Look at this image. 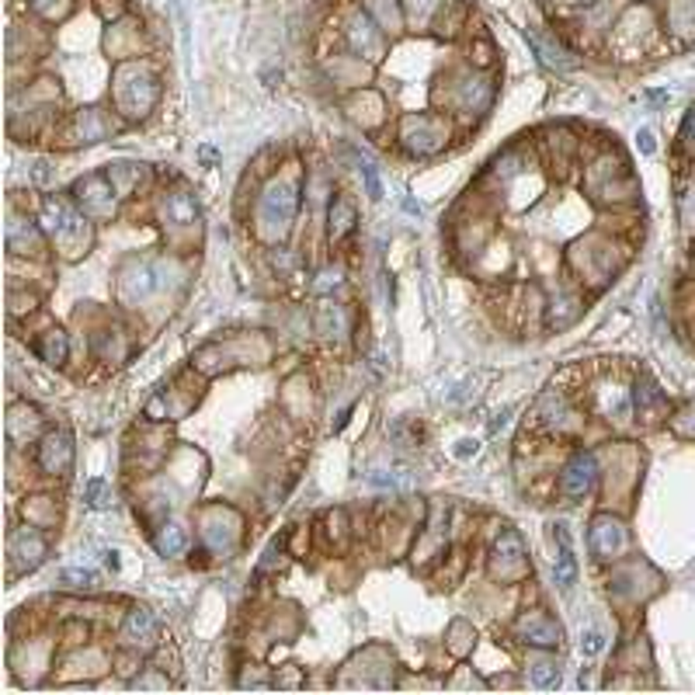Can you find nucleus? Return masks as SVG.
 <instances>
[{
  "mask_svg": "<svg viewBox=\"0 0 695 695\" xmlns=\"http://www.w3.org/2000/svg\"><path fill=\"white\" fill-rule=\"evenodd\" d=\"M299 213V181L289 174L271 178L261 195H258V209H254V233L265 243H278L295 223Z\"/></svg>",
  "mask_w": 695,
  "mask_h": 695,
  "instance_id": "1",
  "label": "nucleus"
},
{
  "mask_svg": "<svg viewBox=\"0 0 695 695\" xmlns=\"http://www.w3.org/2000/svg\"><path fill=\"white\" fill-rule=\"evenodd\" d=\"M42 230L53 237L56 251H63L66 258H81L91 247V219L74 209L66 198H42V213H39Z\"/></svg>",
  "mask_w": 695,
  "mask_h": 695,
  "instance_id": "2",
  "label": "nucleus"
},
{
  "mask_svg": "<svg viewBox=\"0 0 695 695\" xmlns=\"http://www.w3.org/2000/svg\"><path fill=\"white\" fill-rule=\"evenodd\" d=\"M161 87H157V77L146 63H122L115 70V108L126 115V119H146L150 108L157 101Z\"/></svg>",
  "mask_w": 695,
  "mask_h": 695,
  "instance_id": "3",
  "label": "nucleus"
},
{
  "mask_svg": "<svg viewBox=\"0 0 695 695\" xmlns=\"http://www.w3.org/2000/svg\"><path fill=\"white\" fill-rule=\"evenodd\" d=\"M171 286V261L163 258H129L119 271V299L126 306H139Z\"/></svg>",
  "mask_w": 695,
  "mask_h": 695,
  "instance_id": "4",
  "label": "nucleus"
},
{
  "mask_svg": "<svg viewBox=\"0 0 695 695\" xmlns=\"http://www.w3.org/2000/svg\"><path fill=\"white\" fill-rule=\"evenodd\" d=\"M157 219H161L167 241L178 243V247H185V243H191V237H198L202 216H198V202L188 188H167L163 191L161 202H157Z\"/></svg>",
  "mask_w": 695,
  "mask_h": 695,
  "instance_id": "5",
  "label": "nucleus"
},
{
  "mask_svg": "<svg viewBox=\"0 0 695 695\" xmlns=\"http://www.w3.org/2000/svg\"><path fill=\"white\" fill-rule=\"evenodd\" d=\"M449 143V126L442 115H407L400 122V146L410 157H435Z\"/></svg>",
  "mask_w": 695,
  "mask_h": 695,
  "instance_id": "6",
  "label": "nucleus"
},
{
  "mask_svg": "<svg viewBox=\"0 0 695 695\" xmlns=\"http://www.w3.org/2000/svg\"><path fill=\"white\" fill-rule=\"evenodd\" d=\"M529 574H532V567H529L525 539L515 529H505L490 550V577L501 585H515V581H525Z\"/></svg>",
  "mask_w": 695,
  "mask_h": 695,
  "instance_id": "7",
  "label": "nucleus"
},
{
  "mask_svg": "<svg viewBox=\"0 0 695 695\" xmlns=\"http://www.w3.org/2000/svg\"><path fill=\"white\" fill-rule=\"evenodd\" d=\"M46 553H49V542H46L39 525L28 522V525L11 529V535H7V570H11V577H22L28 570H35L46 560Z\"/></svg>",
  "mask_w": 695,
  "mask_h": 695,
  "instance_id": "8",
  "label": "nucleus"
},
{
  "mask_svg": "<svg viewBox=\"0 0 695 695\" xmlns=\"http://www.w3.org/2000/svg\"><path fill=\"white\" fill-rule=\"evenodd\" d=\"M74 198H77V209L87 219H111L119 209V191L111 188L108 174H87L74 185Z\"/></svg>",
  "mask_w": 695,
  "mask_h": 695,
  "instance_id": "9",
  "label": "nucleus"
},
{
  "mask_svg": "<svg viewBox=\"0 0 695 695\" xmlns=\"http://www.w3.org/2000/svg\"><path fill=\"white\" fill-rule=\"evenodd\" d=\"M241 539V515L226 505L202 508V542L213 553H230Z\"/></svg>",
  "mask_w": 695,
  "mask_h": 695,
  "instance_id": "10",
  "label": "nucleus"
},
{
  "mask_svg": "<svg viewBox=\"0 0 695 695\" xmlns=\"http://www.w3.org/2000/svg\"><path fill=\"white\" fill-rule=\"evenodd\" d=\"M35 462H39V470L46 473V477H70V470H74V438H70V431L56 428V431H46L42 438H39V449H35Z\"/></svg>",
  "mask_w": 695,
  "mask_h": 695,
  "instance_id": "11",
  "label": "nucleus"
},
{
  "mask_svg": "<svg viewBox=\"0 0 695 695\" xmlns=\"http://www.w3.org/2000/svg\"><path fill=\"white\" fill-rule=\"evenodd\" d=\"M494 101V84L487 77H477V74H466L449 87L445 94V105L459 111V115H483Z\"/></svg>",
  "mask_w": 695,
  "mask_h": 695,
  "instance_id": "12",
  "label": "nucleus"
},
{
  "mask_svg": "<svg viewBox=\"0 0 695 695\" xmlns=\"http://www.w3.org/2000/svg\"><path fill=\"white\" fill-rule=\"evenodd\" d=\"M515 637L522 643H529L535 650H553V647H560V622L553 619L550 612H542V609H529V612L518 615V622H515Z\"/></svg>",
  "mask_w": 695,
  "mask_h": 695,
  "instance_id": "13",
  "label": "nucleus"
},
{
  "mask_svg": "<svg viewBox=\"0 0 695 695\" xmlns=\"http://www.w3.org/2000/svg\"><path fill=\"white\" fill-rule=\"evenodd\" d=\"M588 542H591V553H594L598 560H619V557L629 550V532H626V525H622L619 518H612V515H598V518L591 522Z\"/></svg>",
  "mask_w": 695,
  "mask_h": 695,
  "instance_id": "14",
  "label": "nucleus"
},
{
  "mask_svg": "<svg viewBox=\"0 0 695 695\" xmlns=\"http://www.w3.org/2000/svg\"><path fill=\"white\" fill-rule=\"evenodd\" d=\"M594 480H598V462H594V455L581 449V453L570 455V462L563 466L560 490L570 501H581V497H588L594 490Z\"/></svg>",
  "mask_w": 695,
  "mask_h": 695,
  "instance_id": "15",
  "label": "nucleus"
},
{
  "mask_svg": "<svg viewBox=\"0 0 695 695\" xmlns=\"http://www.w3.org/2000/svg\"><path fill=\"white\" fill-rule=\"evenodd\" d=\"M122 643L129 647V650H154L157 643H161V622H157V615L150 612V609H129L126 615V622H122Z\"/></svg>",
  "mask_w": 695,
  "mask_h": 695,
  "instance_id": "16",
  "label": "nucleus"
},
{
  "mask_svg": "<svg viewBox=\"0 0 695 695\" xmlns=\"http://www.w3.org/2000/svg\"><path fill=\"white\" fill-rule=\"evenodd\" d=\"M345 39L348 46L355 49V56L362 59H379L383 49H386V39H383V28L375 25L369 14H351L345 25Z\"/></svg>",
  "mask_w": 695,
  "mask_h": 695,
  "instance_id": "17",
  "label": "nucleus"
},
{
  "mask_svg": "<svg viewBox=\"0 0 695 695\" xmlns=\"http://www.w3.org/2000/svg\"><path fill=\"white\" fill-rule=\"evenodd\" d=\"M7 254L11 258H39L42 254L39 226L18 209H11V216H7Z\"/></svg>",
  "mask_w": 695,
  "mask_h": 695,
  "instance_id": "18",
  "label": "nucleus"
},
{
  "mask_svg": "<svg viewBox=\"0 0 695 695\" xmlns=\"http://www.w3.org/2000/svg\"><path fill=\"white\" fill-rule=\"evenodd\" d=\"M574 261H581V271L588 275L591 282H605V278H612L615 271V247L609 243H598V241H588L581 243L577 251H574Z\"/></svg>",
  "mask_w": 695,
  "mask_h": 695,
  "instance_id": "19",
  "label": "nucleus"
},
{
  "mask_svg": "<svg viewBox=\"0 0 695 695\" xmlns=\"http://www.w3.org/2000/svg\"><path fill=\"white\" fill-rule=\"evenodd\" d=\"M111 119H108L101 108H81L74 119H70V129L66 136L74 139V143H101L111 136Z\"/></svg>",
  "mask_w": 695,
  "mask_h": 695,
  "instance_id": "20",
  "label": "nucleus"
},
{
  "mask_svg": "<svg viewBox=\"0 0 695 695\" xmlns=\"http://www.w3.org/2000/svg\"><path fill=\"white\" fill-rule=\"evenodd\" d=\"M313 327H317V334L327 338V341H341L348 330H351V321H348V310L341 303H321L317 306V317H313Z\"/></svg>",
  "mask_w": 695,
  "mask_h": 695,
  "instance_id": "21",
  "label": "nucleus"
},
{
  "mask_svg": "<svg viewBox=\"0 0 695 695\" xmlns=\"http://www.w3.org/2000/svg\"><path fill=\"white\" fill-rule=\"evenodd\" d=\"M111 188L119 191V198H133L139 195V188L146 181V167L143 163H111L105 171Z\"/></svg>",
  "mask_w": 695,
  "mask_h": 695,
  "instance_id": "22",
  "label": "nucleus"
},
{
  "mask_svg": "<svg viewBox=\"0 0 695 695\" xmlns=\"http://www.w3.org/2000/svg\"><path fill=\"white\" fill-rule=\"evenodd\" d=\"M403 14H407V25L414 31H428L431 25H442V11H445V0H400Z\"/></svg>",
  "mask_w": 695,
  "mask_h": 695,
  "instance_id": "23",
  "label": "nucleus"
},
{
  "mask_svg": "<svg viewBox=\"0 0 695 695\" xmlns=\"http://www.w3.org/2000/svg\"><path fill=\"white\" fill-rule=\"evenodd\" d=\"M535 418L553 431H570L574 428V414H570V407H567V400H563V393H546V397L539 400V407H535Z\"/></svg>",
  "mask_w": 695,
  "mask_h": 695,
  "instance_id": "24",
  "label": "nucleus"
},
{
  "mask_svg": "<svg viewBox=\"0 0 695 695\" xmlns=\"http://www.w3.org/2000/svg\"><path fill=\"white\" fill-rule=\"evenodd\" d=\"M553 539H557V546H560V553H557V585L560 588H570L574 585V577H577V560H574V546H570V532H567V525H553Z\"/></svg>",
  "mask_w": 695,
  "mask_h": 695,
  "instance_id": "25",
  "label": "nucleus"
},
{
  "mask_svg": "<svg viewBox=\"0 0 695 695\" xmlns=\"http://www.w3.org/2000/svg\"><path fill=\"white\" fill-rule=\"evenodd\" d=\"M668 31L678 39H695V0H668Z\"/></svg>",
  "mask_w": 695,
  "mask_h": 695,
  "instance_id": "26",
  "label": "nucleus"
},
{
  "mask_svg": "<svg viewBox=\"0 0 695 695\" xmlns=\"http://www.w3.org/2000/svg\"><path fill=\"white\" fill-rule=\"evenodd\" d=\"M39 435V414L31 407H11V418H7V438L11 445H25Z\"/></svg>",
  "mask_w": 695,
  "mask_h": 695,
  "instance_id": "27",
  "label": "nucleus"
},
{
  "mask_svg": "<svg viewBox=\"0 0 695 695\" xmlns=\"http://www.w3.org/2000/svg\"><path fill=\"white\" fill-rule=\"evenodd\" d=\"M35 355L46 362V365H63L66 362V355H70V338L53 327V330H46V334H39V341H35Z\"/></svg>",
  "mask_w": 695,
  "mask_h": 695,
  "instance_id": "28",
  "label": "nucleus"
},
{
  "mask_svg": "<svg viewBox=\"0 0 695 695\" xmlns=\"http://www.w3.org/2000/svg\"><path fill=\"white\" fill-rule=\"evenodd\" d=\"M154 546H157V553L161 557H181L188 550V529L181 525V522H163L161 529H157V535H154Z\"/></svg>",
  "mask_w": 695,
  "mask_h": 695,
  "instance_id": "29",
  "label": "nucleus"
},
{
  "mask_svg": "<svg viewBox=\"0 0 695 695\" xmlns=\"http://www.w3.org/2000/svg\"><path fill=\"white\" fill-rule=\"evenodd\" d=\"M525 39H529V46H532L535 53L542 56V63H550V66H557V70H570V66H574L570 53L563 49L560 42H553L550 35H542V31H525Z\"/></svg>",
  "mask_w": 695,
  "mask_h": 695,
  "instance_id": "30",
  "label": "nucleus"
},
{
  "mask_svg": "<svg viewBox=\"0 0 695 695\" xmlns=\"http://www.w3.org/2000/svg\"><path fill=\"white\" fill-rule=\"evenodd\" d=\"M358 213H355V202L348 198H334L330 202V241H345L348 233L355 230Z\"/></svg>",
  "mask_w": 695,
  "mask_h": 695,
  "instance_id": "31",
  "label": "nucleus"
},
{
  "mask_svg": "<svg viewBox=\"0 0 695 695\" xmlns=\"http://www.w3.org/2000/svg\"><path fill=\"white\" fill-rule=\"evenodd\" d=\"M529 678L539 689H557L560 685V668H557V661L535 654V657H529Z\"/></svg>",
  "mask_w": 695,
  "mask_h": 695,
  "instance_id": "32",
  "label": "nucleus"
},
{
  "mask_svg": "<svg viewBox=\"0 0 695 695\" xmlns=\"http://www.w3.org/2000/svg\"><path fill=\"white\" fill-rule=\"evenodd\" d=\"M633 400H637V410H640L643 418H650L654 410H661L664 407V393L657 390V383H650L647 375H643L640 383H637V393H633Z\"/></svg>",
  "mask_w": 695,
  "mask_h": 695,
  "instance_id": "33",
  "label": "nucleus"
},
{
  "mask_svg": "<svg viewBox=\"0 0 695 695\" xmlns=\"http://www.w3.org/2000/svg\"><path fill=\"white\" fill-rule=\"evenodd\" d=\"M94 351H98V358H105V362H122L129 348H126V341H122L119 330H101V334H94Z\"/></svg>",
  "mask_w": 695,
  "mask_h": 695,
  "instance_id": "34",
  "label": "nucleus"
},
{
  "mask_svg": "<svg viewBox=\"0 0 695 695\" xmlns=\"http://www.w3.org/2000/svg\"><path fill=\"white\" fill-rule=\"evenodd\" d=\"M84 505L94 511H108L115 505V494H111V483L101 480V477H94V480H87L84 487Z\"/></svg>",
  "mask_w": 695,
  "mask_h": 695,
  "instance_id": "35",
  "label": "nucleus"
},
{
  "mask_svg": "<svg viewBox=\"0 0 695 695\" xmlns=\"http://www.w3.org/2000/svg\"><path fill=\"white\" fill-rule=\"evenodd\" d=\"M25 518L31 522V525H39V529H49V525H56L53 497H31V501H25Z\"/></svg>",
  "mask_w": 695,
  "mask_h": 695,
  "instance_id": "36",
  "label": "nucleus"
},
{
  "mask_svg": "<svg viewBox=\"0 0 695 695\" xmlns=\"http://www.w3.org/2000/svg\"><path fill=\"white\" fill-rule=\"evenodd\" d=\"M577 313H581L577 295H553V303H550V327H567V323H574Z\"/></svg>",
  "mask_w": 695,
  "mask_h": 695,
  "instance_id": "37",
  "label": "nucleus"
},
{
  "mask_svg": "<svg viewBox=\"0 0 695 695\" xmlns=\"http://www.w3.org/2000/svg\"><path fill=\"white\" fill-rule=\"evenodd\" d=\"M473 640H477V637H473V629H470L466 622H453V629H449V650H453V654L462 657V654L473 647Z\"/></svg>",
  "mask_w": 695,
  "mask_h": 695,
  "instance_id": "38",
  "label": "nucleus"
},
{
  "mask_svg": "<svg viewBox=\"0 0 695 695\" xmlns=\"http://www.w3.org/2000/svg\"><path fill=\"white\" fill-rule=\"evenodd\" d=\"M59 581L70 588H94V570H63Z\"/></svg>",
  "mask_w": 695,
  "mask_h": 695,
  "instance_id": "39",
  "label": "nucleus"
},
{
  "mask_svg": "<svg viewBox=\"0 0 695 695\" xmlns=\"http://www.w3.org/2000/svg\"><path fill=\"white\" fill-rule=\"evenodd\" d=\"M133 689H167V678L157 674V668H146V674H139L133 682Z\"/></svg>",
  "mask_w": 695,
  "mask_h": 695,
  "instance_id": "40",
  "label": "nucleus"
},
{
  "mask_svg": "<svg viewBox=\"0 0 695 695\" xmlns=\"http://www.w3.org/2000/svg\"><path fill=\"white\" fill-rule=\"evenodd\" d=\"M317 278H321V282H317V293H330V289L341 286V268H323Z\"/></svg>",
  "mask_w": 695,
  "mask_h": 695,
  "instance_id": "41",
  "label": "nucleus"
},
{
  "mask_svg": "<svg viewBox=\"0 0 695 695\" xmlns=\"http://www.w3.org/2000/svg\"><path fill=\"white\" fill-rule=\"evenodd\" d=\"M362 174H365V188H369V195H373V198H379V195H383V185H379L375 163L373 161H362Z\"/></svg>",
  "mask_w": 695,
  "mask_h": 695,
  "instance_id": "42",
  "label": "nucleus"
},
{
  "mask_svg": "<svg viewBox=\"0 0 695 695\" xmlns=\"http://www.w3.org/2000/svg\"><path fill=\"white\" fill-rule=\"evenodd\" d=\"M602 647H605V640H602V633H598V629L581 633V650H585V654H598Z\"/></svg>",
  "mask_w": 695,
  "mask_h": 695,
  "instance_id": "43",
  "label": "nucleus"
},
{
  "mask_svg": "<svg viewBox=\"0 0 695 695\" xmlns=\"http://www.w3.org/2000/svg\"><path fill=\"white\" fill-rule=\"evenodd\" d=\"M682 139H685V146H695V108L689 111V119L682 126Z\"/></svg>",
  "mask_w": 695,
  "mask_h": 695,
  "instance_id": "44",
  "label": "nucleus"
},
{
  "mask_svg": "<svg viewBox=\"0 0 695 695\" xmlns=\"http://www.w3.org/2000/svg\"><path fill=\"white\" fill-rule=\"evenodd\" d=\"M637 143H640V150L643 154H654L657 146H654V133L650 129H640V136H637Z\"/></svg>",
  "mask_w": 695,
  "mask_h": 695,
  "instance_id": "45",
  "label": "nucleus"
},
{
  "mask_svg": "<svg viewBox=\"0 0 695 695\" xmlns=\"http://www.w3.org/2000/svg\"><path fill=\"white\" fill-rule=\"evenodd\" d=\"M477 449H480L477 442H470V438H462V442H459V449H455V455H459V459H466V455H477Z\"/></svg>",
  "mask_w": 695,
  "mask_h": 695,
  "instance_id": "46",
  "label": "nucleus"
},
{
  "mask_svg": "<svg viewBox=\"0 0 695 695\" xmlns=\"http://www.w3.org/2000/svg\"><path fill=\"white\" fill-rule=\"evenodd\" d=\"M241 685H258V689H265V685H268V678H261L258 671H247V674H243V678H241Z\"/></svg>",
  "mask_w": 695,
  "mask_h": 695,
  "instance_id": "47",
  "label": "nucleus"
},
{
  "mask_svg": "<svg viewBox=\"0 0 695 695\" xmlns=\"http://www.w3.org/2000/svg\"><path fill=\"white\" fill-rule=\"evenodd\" d=\"M105 563L111 570H119V553H105Z\"/></svg>",
  "mask_w": 695,
  "mask_h": 695,
  "instance_id": "48",
  "label": "nucleus"
},
{
  "mask_svg": "<svg viewBox=\"0 0 695 695\" xmlns=\"http://www.w3.org/2000/svg\"><path fill=\"white\" fill-rule=\"evenodd\" d=\"M550 4H553V0H550Z\"/></svg>",
  "mask_w": 695,
  "mask_h": 695,
  "instance_id": "49",
  "label": "nucleus"
}]
</instances>
